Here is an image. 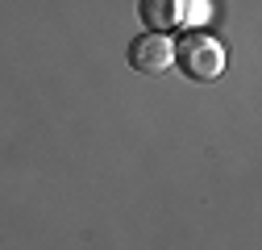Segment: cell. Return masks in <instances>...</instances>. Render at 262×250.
Masks as SVG:
<instances>
[{
    "label": "cell",
    "mask_w": 262,
    "mask_h": 250,
    "mask_svg": "<svg viewBox=\"0 0 262 250\" xmlns=\"http://www.w3.org/2000/svg\"><path fill=\"white\" fill-rule=\"evenodd\" d=\"M175 67L195 79V84H208L225 71V50L208 38V34H187L179 46H175Z\"/></svg>",
    "instance_id": "1"
},
{
    "label": "cell",
    "mask_w": 262,
    "mask_h": 250,
    "mask_svg": "<svg viewBox=\"0 0 262 250\" xmlns=\"http://www.w3.org/2000/svg\"><path fill=\"white\" fill-rule=\"evenodd\" d=\"M171 62H175V46H171L167 34H142L129 46V67L142 71V75H158V71H167Z\"/></svg>",
    "instance_id": "2"
},
{
    "label": "cell",
    "mask_w": 262,
    "mask_h": 250,
    "mask_svg": "<svg viewBox=\"0 0 262 250\" xmlns=\"http://www.w3.org/2000/svg\"><path fill=\"white\" fill-rule=\"evenodd\" d=\"M138 13L150 25V34H167V29L179 25L183 5H179V0H138Z\"/></svg>",
    "instance_id": "3"
}]
</instances>
